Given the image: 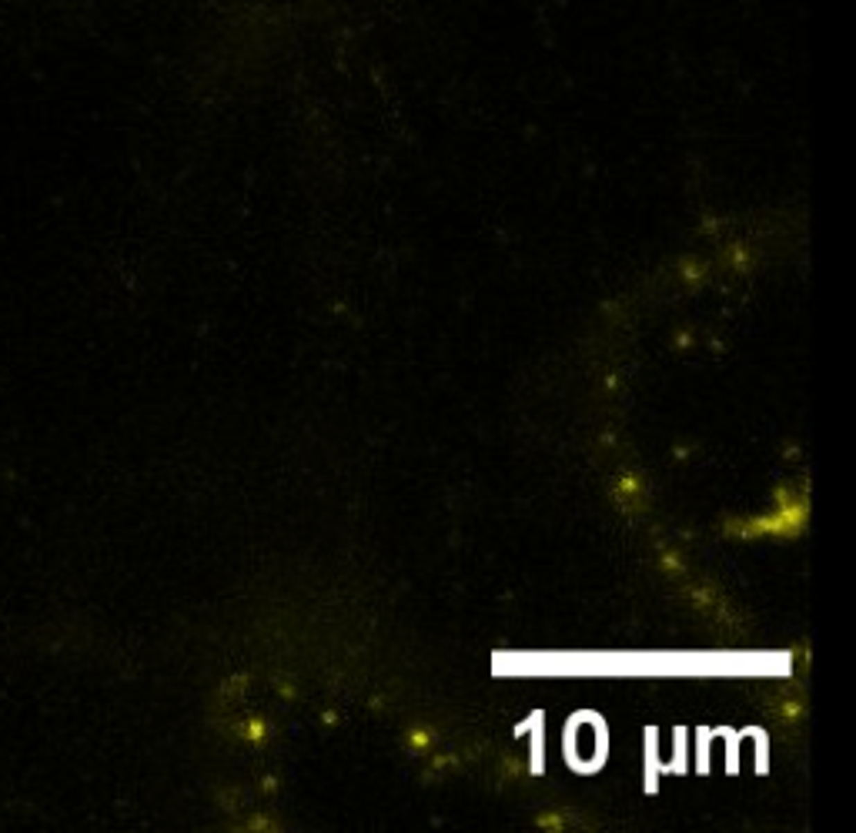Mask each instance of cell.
<instances>
[{
	"label": "cell",
	"mask_w": 856,
	"mask_h": 833,
	"mask_svg": "<svg viewBox=\"0 0 856 833\" xmlns=\"http://www.w3.org/2000/svg\"><path fill=\"white\" fill-rule=\"evenodd\" d=\"M615 499L626 506H639L643 502V479L639 475H619L615 479Z\"/></svg>",
	"instance_id": "cell-2"
},
{
	"label": "cell",
	"mask_w": 856,
	"mask_h": 833,
	"mask_svg": "<svg viewBox=\"0 0 856 833\" xmlns=\"http://www.w3.org/2000/svg\"><path fill=\"white\" fill-rule=\"evenodd\" d=\"M408 743H412V750H419V753H425V750H432V733H428L425 726H419V730H412V737H408Z\"/></svg>",
	"instance_id": "cell-4"
},
{
	"label": "cell",
	"mask_w": 856,
	"mask_h": 833,
	"mask_svg": "<svg viewBox=\"0 0 856 833\" xmlns=\"http://www.w3.org/2000/svg\"><path fill=\"white\" fill-rule=\"evenodd\" d=\"M806 515H810V502L806 495L793 492L789 486L776 489V506L762 515L753 519H729L726 522V535L736 539H760V535H799L806 529Z\"/></svg>",
	"instance_id": "cell-1"
},
{
	"label": "cell",
	"mask_w": 856,
	"mask_h": 833,
	"mask_svg": "<svg viewBox=\"0 0 856 833\" xmlns=\"http://www.w3.org/2000/svg\"><path fill=\"white\" fill-rule=\"evenodd\" d=\"M241 733H245V739H251V743H261V739H268V723L265 720H247Z\"/></svg>",
	"instance_id": "cell-3"
},
{
	"label": "cell",
	"mask_w": 856,
	"mask_h": 833,
	"mask_svg": "<svg viewBox=\"0 0 856 833\" xmlns=\"http://www.w3.org/2000/svg\"><path fill=\"white\" fill-rule=\"evenodd\" d=\"M562 823H566V816L562 814H542L539 816V827H542V830H559Z\"/></svg>",
	"instance_id": "cell-5"
}]
</instances>
